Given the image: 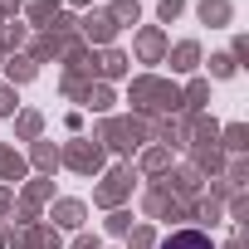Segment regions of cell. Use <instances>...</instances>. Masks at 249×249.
Wrapping results in <instances>:
<instances>
[{
	"mask_svg": "<svg viewBox=\"0 0 249 249\" xmlns=\"http://www.w3.org/2000/svg\"><path fill=\"white\" fill-rule=\"evenodd\" d=\"M161 249H215V244H210L205 234H196V230H181V234H171Z\"/></svg>",
	"mask_w": 249,
	"mask_h": 249,
	"instance_id": "6da1fadb",
	"label": "cell"
}]
</instances>
